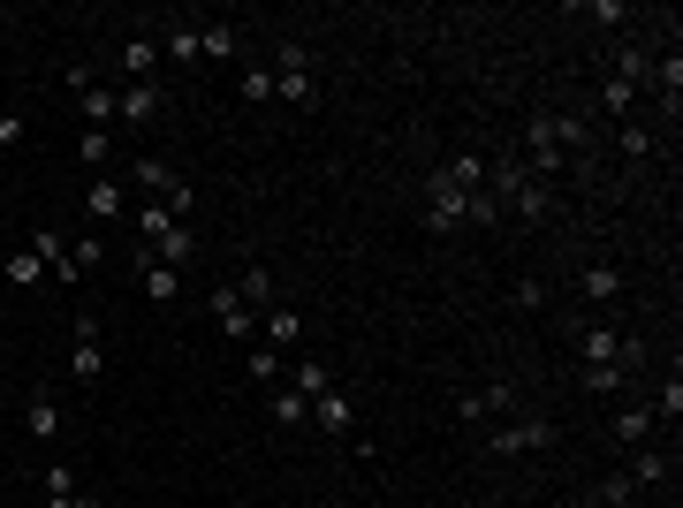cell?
<instances>
[{"instance_id":"obj_1","label":"cell","mask_w":683,"mask_h":508,"mask_svg":"<svg viewBox=\"0 0 683 508\" xmlns=\"http://www.w3.org/2000/svg\"><path fill=\"white\" fill-rule=\"evenodd\" d=\"M471 220H479V190L448 182V168L433 160V168H426V228H433V235H456V228H471Z\"/></svg>"},{"instance_id":"obj_2","label":"cell","mask_w":683,"mask_h":508,"mask_svg":"<svg viewBox=\"0 0 683 508\" xmlns=\"http://www.w3.org/2000/svg\"><path fill=\"white\" fill-rule=\"evenodd\" d=\"M585 137H592V122H585V114H562V107H554V114H531V122H524V145H531V153H562V160H570V153H577Z\"/></svg>"},{"instance_id":"obj_3","label":"cell","mask_w":683,"mask_h":508,"mask_svg":"<svg viewBox=\"0 0 683 508\" xmlns=\"http://www.w3.org/2000/svg\"><path fill=\"white\" fill-rule=\"evenodd\" d=\"M69 379H76V387H99V379H107V335H99V319H76V341H69Z\"/></svg>"},{"instance_id":"obj_4","label":"cell","mask_w":683,"mask_h":508,"mask_svg":"<svg viewBox=\"0 0 683 508\" xmlns=\"http://www.w3.org/2000/svg\"><path fill=\"white\" fill-rule=\"evenodd\" d=\"M274 99H289V107H312V99H320L304 46H281V53H274Z\"/></svg>"},{"instance_id":"obj_5","label":"cell","mask_w":683,"mask_h":508,"mask_svg":"<svg viewBox=\"0 0 683 508\" xmlns=\"http://www.w3.org/2000/svg\"><path fill=\"white\" fill-rule=\"evenodd\" d=\"M61 84H69L76 107H84V130H115V84H99L92 69H61Z\"/></svg>"},{"instance_id":"obj_6","label":"cell","mask_w":683,"mask_h":508,"mask_svg":"<svg viewBox=\"0 0 683 508\" xmlns=\"http://www.w3.org/2000/svg\"><path fill=\"white\" fill-rule=\"evenodd\" d=\"M213 327L236 341V349H251V341H259V312L236 297V281H220V289H213Z\"/></svg>"},{"instance_id":"obj_7","label":"cell","mask_w":683,"mask_h":508,"mask_svg":"<svg viewBox=\"0 0 683 508\" xmlns=\"http://www.w3.org/2000/svg\"><path fill=\"white\" fill-rule=\"evenodd\" d=\"M577 356H585V364H623V372H638L646 349L631 335H615V327H585V335H577Z\"/></svg>"},{"instance_id":"obj_8","label":"cell","mask_w":683,"mask_h":508,"mask_svg":"<svg viewBox=\"0 0 683 508\" xmlns=\"http://www.w3.org/2000/svg\"><path fill=\"white\" fill-rule=\"evenodd\" d=\"M502 220H524V228H547V220H554V182H531V174H524V182H516L510 197H502Z\"/></svg>"},{"instance_id":"obj_9","label":"cell","mask_w":683,"mask_h":508,"mask_svg":"<svg viewBox=\"0 0 683 508\" xmlns=\"http://www.w3.org/2000/svg\"><path fill=\"white\" fill-rule=\"evenodd\" d=\"M547 440H554V418H510V425L487 433L494 456H531V448H547Z\"/></svg>"},{"instance_id":"obj_10","label":"cell","mask_w":683,"mask_h":508,"mask_svg":"<svg viewBox=\"0 0 683 508\" xmlns=\"http://www.w3.org/2000/svg\"><path fill=\"white\" fill-rule=\"evenodd\" d=\"M153 69H160V38H153V31H130V38L115 46V76H122V84H153Z\"/></svg>"},{"instance_id":"obj_11","label":"cell","mask_w":683,"mask_h":508,"mask_svg":"<svg viewBox=\"0 0 683 508\" xmlns=\"http://www.w3.org/2000/svg\"><path fill=\"white\" fill-rule=\"evenodd\" d=\"M160 114H168V92H160V84H122V92H115V122L153 130Z\"/></svg>"},{"instance_id":"obj_12","label":"cell","mask_w":683,"mask_h":508,"mask_svg":"<svg viewBox=\"0 0 683 508\" xmlns=\"http://www.w3.org/2000/svg\"><path fill=\"white\" fill-rule=\"evenodd\" d=\"M23 433H31L38 448L61 440V402H53V387H31V395H23Z\"/></svg>"},{"instance_id":"obj_13","label":"cell","mask_w":683,"mask_h":508,"mask_svg":"<svg viewBox=\"0 0 683 508\" xmlns=\"http://www.w3.org/2000/svg\"><path fill=\"white\" fill-rule=\"evenodd\" d=\"M23 251H31V258L46 266V281H61V289L76 281V266H69V243H61V228H31V243H23Z\"/></svg>"},{"instance_id":"obj_14","label":"cell","mask_w":683,"mask_h":508,"mask_svg":"<svg viewBox=\"0 0 683 508\" xmlns=\"http://www.w3.org/2000/svg\"><path fill=\"white\" fill-rule=\"evenodd\" d=\"M312 418H320V433H327V440H349V433H357V402H349L342 387L312 395Z\"/></svg>"},{"instance_id":"obj_15","label":"cell","mask_w":683,"mask_h":508,"mask_svg":"<svg viewBox=\"0 0 683 508\" xmlns=\"http://www.w3.org/2000/svg\"><path fill=\"white\" fill-rule=\"evenodd\" d=\"M137 289H145V304H175V297H182V274L160 266L153 251H137Z\"/></svg>"},{"instance_id":"obj_16","label":"cell","mask_w":683,"mask_h":508,"mask_svg":"<svg viewBox=\"0 0 683 508\" xmlns=\"http://www.w3.org/2000/svg\"><path fill=\"white\" fill-rule=\"evenodd\" d=\"M456 410H464V418H502V410H516V387L510 379H487V387L456 395Z\"/></svg>"},{"instance_id":"obj_17","label":"cell","mask_w":683,"mask_h":508,"mask_svg":"<svg viewBox=\"0 0 683 508\" xmlns=\"http://www.w3.org/2000/svg\"><path fill=\"white\" fill-rule=\"evenodd\" d=\"M122 205H130V190H122L115 174H92V182H84V213H92V220H122Z\"/></svg>"},{"instance_id":"obj_18","label":"cell","mask_w":683,"mask_h":508,"mask_svg":"<svg viewBox=\"0 0 683 508\" xmlns=\"http://www.w3.org/2000/svg\"><path fill=\"white\" fill-rule=\"evenodd\" d=\"M646 84L661 92V114L676 122V107H683V53H676V46H669V53L654 61V76H646Z\"/></svg>"},{"instance_id":"obj_19","label":"cell","mask_w":683,"mask_h":508,"mask_svg":"<svg viewBox=\"0 0 683 508\" xmlns=\"http://www.w3.org/2000/svg\"><path fill=\"white\" fill-rule=\"evenodd\" d=\"M615 153H623V160H654V153H661V130L631 114V122H615Z\"/></svg>"},{"instance_id":"obj_20","label":"cell","mask_w":683,"mask_h":508,"mask_svg":"<svg viewBox=\"0 0 683 508\" xmlns=\"http://www.w3.org/2000/svg\"><path fill=\"white\" fill-rule=\"evenodd\" d=\"M654 425H661V418H654V402L615 410V448H646V440H654Z\"/></svg>"},{"instance_id":"obj_21","label":"cell","mask_w":683,"mask_h":508,"mask_svg":"<svg viewBox=\"0 0 683 508\" xmlns=\"http://www.w3.org/2000/svg\"><path fill=\"white\" fill-rule=\"evenodd\" d=\"M259 335H266V349H289V341L304 335V312H297V304H274V312H259Z\"/></svg>"},{"instance_id":"obj_22","label":"cell","mask_w":683,"mask_h":508,"mask_svg":"<svg viewBox=\"0 0 683 508\" xmlns=\"http://www.w3.org/2000/svg\"><path fill=\"white\" fill-rule=\"evenodd\" d=\"M145 251H153V258H160V266H175V274H182V266H190V258H197V235H190V220H175L168 235H160V243H145Z\"/></svg>"},{"instance_id":"obj_23","label":"cell","mask_w":683,"mask_h":508,"mask_svg":"<svg viewBox=\"0 0 683 508\" xmlns=\"http://www.w3.org/2000/svg\"><path fill=\"white\" fill-rule=\"evenodd\" d=\"M669 471H676V456H661V448H631V486H669Z\"/></svg>"},{"instance_id":"obj_24","label":"cell","mask_w":683,"mask_h":508,"mask_svg":"<svg viewBox=\"0 0 683 508\" xmlns=\"http://www.w3.org/2000/svg\"><path fill=\"white\" fill-rule=\"evenodd\" d=\"M130 220H137V243H160V235H168L182 213H175V205H160V197H145V205H137Z\"/></svg>"},{"instance_id":"obj_25","label":"cell","mask_w":683,"mask_h":508,"mask_svg":"<svg viewBox=\"0 0 683 508\" xmlns=\"http://www.w3.org/2000/svg\"><path fill=\"white\" fill-rule=\"evenodd\" d=\"M608 76H615V84H631V92H638V84H646V76H654V53H646V46H615V69H608Z\"/></svg>"},{"instance_id":"obj_26","label":"cell","mask_w":683,"mask_h":508,"mask_svg":"<svg viewBox=\"0 0 683 508\" xmlns=\"http://www.w3.org/2000/svg\"><path fill=\"white\" fill-rule=\"evenodd\" d=\"M236 297H243L251 312H274V266H243V281H236Z\"/></svg>"},{"instance_id":"obj_27","label":"cell","mask_w":683,"mask_h":508,"mask_svg":"<svg viewBox=\"0 0 683 508\" xmlns=\"http://www.w3.org/2000/svg\"><path fill=\"white\" fill-rule=\"evenodd\" d=\"M289 387H297V395L312 402V395H327V387H335V364H327V356H304V364L289 372Z\"/></svg>"},{"instance_id":"obj_28","label":"cell","mask_w":683,"mask_h":508,"mask_svg":"<svg viewBox=\"0 0 683 508\" xmlns=\"http://www.w3.org/2000/svg\"><path fill=\"white\" fill-rule=\"evenodd\" d=\"M76 160L92 174H107V160H115V130H76Z\"/></svg>"},{"instance_id":"obj_29","label":"cell","mask_w":683,"mask_h":508,"mask_svg":"<svg viewBox=\"0 0 683 508\" xmlns=\"http://www.w3.org/2000/svg\"><path fill=\"white\" fill-rule=\"evenodd\" d=\"M197 53L205 61H236V23H197Z\"/></svg>"},{"instance_id":"obj_30","label":"cell","mask_w":683,"mask_h":508,"mask_svg":"<svg viewBox=\"0 0 683 508\" xmlns=\"http://www.w3.org/2000/svg\"><path fill=\"white\" fill-rule=\"evenodd\" d=\"M160 53H168L175 69H190V61H205V53H197V23H175L168 38H160Z\"/></svg>"},{"instance_id":"obj_31","label":"cell","mask_w":683,"mask_h":508,"mask_svg":"<svg viewBox=\"0 0 683 508\" xmlns=\"http://www.w3.org/2000/svg\"><path fill=\"white\" fill-rule=\"evenodd\" d=\"M0 274H8V289H38V281H46V266H38L31 251H8V258H0Z\"/></svg>"},{"instance_id":"obj_32","label":"cell","mask_w":683,"mask_h":508,"mask_svg":"<svg viewBox=\"0 0 683 508\" xmlns=\"http://www.w3.org/2000/svg\"><path fill=\"white\" fill-rule=\"evenodd\" d=\"M623 387H631V372H623V364H585V395H600V402H608V395H623Z\"/></svg>"},{"instance_id":"obj_33","label":"cell","mask_w":683,"mask_h":508,"mask_svg":"<svg viewBox=\"0 0 683 508\" xmlns=\"http://www.w3.org/2000/svg\"><path fill=\"white\" fill-rule=\"evenodd\" d=\"M441 168H448V182H464V190H487V160L479 153H448Z\"/></svg>"},{"instance_id":"obj_34","label":"cell","mask_w":683,"mask_h":508,"mask_svg":"<svg viewBox=\"0 0 683 508\" xmlns=\"http://www.w3.org/2000/svg\"><path fill=\"white\" fill-rule=\"evenodd\" d=\"M236 92H243V107H266V99H274V69L243 61V84H236Z\"/></svg>"},{"instance_id":"obj_35","label":"cell","mask_w":683,"mask_h":508,"mask_svg":"<svg viewBox=\"0 0 683 508\" xmlns=\"http://www.w3.org/2000/svg\"><path fill=\"white\" fill-rule=\"evenodd\" d=\"M585 297H592V304H615V297H623V274H615V266H585Z\"/></svg>"},{"instance_id":"obj_36","label":"cell","mask_w":683,"mask_h":508,"mask_svg":"<svg viewBox=\"0 0 683 508\" xmlns=\"http://www.w3.org/2000/svg\"><path fill=\"white\" fill-rule=\"evenodd\" d=\"M243 372L274 387V379H281V349H266V341H251V349H243Z\"/></svg>"},{"instance_id":"obj_37","label":"cell","mask_w":683,"mask_h":508,"mask_svg":"<svg viewBox=\"0 0 683 508\" xmlns=\"http://www.w3.org/2000/svg\"><path fill=\"white\" fill-rule=\"evenodd\" d=\"M592 501H600V508H631V501H638V486H631L623 471H608V479L592 486Z\"/></svg>"},{"instance_id":"obj_38","label":"cell","mask_w":683,"mask_h":508,"mask_svg":"<svg viewBox=\"0 0 683 508\" xmlns=\"http://www.w3.org/2000/svg\"><path fill=\"white\" fill-rule=\"evenodd\" d=\"M69 266H76V281H84L92 266H107V243H99V235H76V243H69Z\"/></svg>"},{"instance_id":"obj_39","label":"cell","mask_w":683,"mask_h":508,"mask_svg":"<svg viewBox=\"0 0 683 508\" xmlns=\"http://www.w3.org/2000/svg\"><path fill=\"white\" fill-rule=\"evenodd\" d=\"M304 410H312V402H304L297 387H274V425H304Z\"/></svg>"},{"instance_id":"obj_40","label":"cell","mask_w":683,"mask_h":508,"mask_svg":"<svg viewBox=\"0 0 683 508\" xmlns=\"http://www.w3.org/2000/svg\"><path fill=\"white\" fill-rule=\"evenodd\" d=\"M654 418H661V425H676L683 418V379H669V387L654 395Z\"/></svg>"},{"instance_id":"obj_41","label":"cell","mask_w":683,"mask_h":508,"mask_svg":"<svg viewBox=\"0 0 683 508\" xmlns=\"http://www.w3.org/2000/svg\"><path fill=\"white\" fill-rule=\"evenodd\" d=\"M38 486H46V501H53V494H76V471H69V463H46Z\"/></svg>"},{"instance_id":"obj_42","label":"cell","mask_w":683,"mask_h":508,"mask_svg":"<svg viewBox=\"0 0 683 508\" xmlns=\"http://www.w3.org/2000/svg\"><path fill=\"white\" fill-rule=\"evenodd\" d=\"M585 15H592V23H623L631 8H623V0H585Z\"/></svg>"},{"instance_id":"obj_43","label":"cell","mask_w":683,"mask_h":508,"mask_svg":"<svg viewBox=\"0 0 683 508\" xmlns=\"http://www.w3.org/2000/svg\"><path fill=\"white\" fill-rule=\"evenodd\" d=\"M46 508H99V501H92V494L76 486V494H53V501H46Z\"/></svg>"},{"instance_id":"obj_44","label":"cell","mask_w":683,"mask_h":508,"mask_svg":"<svg viewBox=\"0 0 683 508\" xmlns=\"http://www.w3.org/2000/svg\"><path fill=\"white\" fill-rule=\"evenodd\" d=\"M577 508H600V501H592V494H585V501H577Z\"/></svg>"},{"instance_id":"obj_45","label":"cell","mask_w":683,"mask_h":508,"mask_svg":"<svg viewBox=\"0 0 683 508\" xmlns=\"http://www.w3.org/2000/svg\"><path fill=\"white\" fill-rule=\"evenodd\" d=\"M327 508H349V501H327Z\"/></svg>"}]
</instances>
